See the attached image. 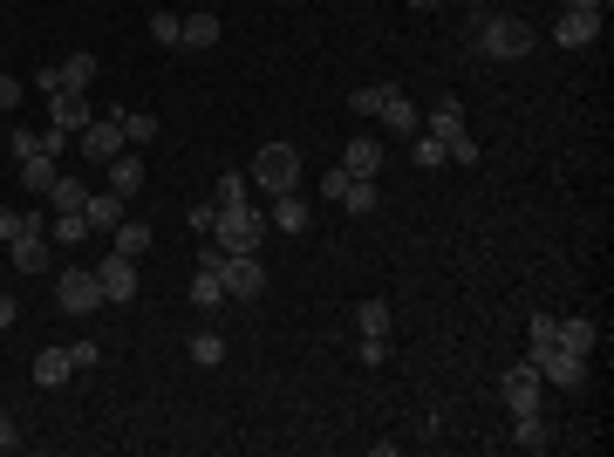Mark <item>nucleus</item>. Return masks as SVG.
I'll use <instances>...</instances> for the list:
<instances>
[{
    "label": "nucleus",
    "instance_id": "f257e3e1",
    "mask_svg": "<svg viewBox=\"0 0 614 457\" xmlns=\"http://www.w3.org/2000/svg\"><path fill=\"white\" fill-rule=\"evenodd\" d=\"M478 48H485L492 62H519V55H533V48H539V28H533V21H519V14H492V21L478 28Z\"/></svg>",
    "mask_w": 614,
    "mask_h": 457
},
{
    "label": "nucleus",
    "instance_id": "f03ea898",
    "mask_svg": "<svg viewBox=\"0 0 614 457\" xmlns=\"http://www.w3.org/2000/svg\"><path fill=\"white\" fill-rule=\"evenodd\" d=\"M205 239H212V253H260V239H267V212H253V205L219 212Z\"/></svg>",
    "mask_w": 614,
    "mask_h": 457
},
{
    "label": "nucleus",
    "instance_id": "7ed1b4c3",
    "mask_svg": "<svg viewBox=\"0 0 614 457\" xmlns=\"http://www.w3.org/2000/svg\"><path fill=\"white\" fill-rule=\"evenodd\" d=\"M253 185L267 191V198L294 191L301 185V151H294V144H260V151H253Z\"/></svg>",
    "mask_w": 614,
    "mask_h": 457
},
{
    "label": "nucleus",
    "instance_id": "20e7f679",
    "mask_svg": "<svg viewBox=\"0 0 614 457\" xmlns=\"http://www.w3.org/2000/svg\"><path fill=\"white\" fill-rule=\"evenodd\" d=\"M55 301H62V314H96L103 307V280H96V267H69L62 280H55Z\"/></svg>",
    "mask_w": 614,
    "mask_h": 457
},
{
    "label": "nucleus",
    "instance_id": "39448f33",
    "mask_svg": "<svg viewBox=\"0 0 614 457\" xmlns=\"http://www.w3.org/2000/svg\"><path fill=\"white\" fill-rule=\"evenodd\" d=\"M219 273H226V301H260L267 294V267L253 253H219Z\"/></svg>",
    "mask_w": 614,
    "mask_h": 457
},
{
    "label": "nucleus",
    "instance_id": "423d86ee",
    "mask_svg": "<svg viewBox=\"0 0 614 457\" xmlns=\"http://www.w3.org/2000/svg\"><path fill=\"white\" fill-rule=\"evenodd\" d=\"M76 144L89 164H110L116 151H130V137H123V116H89V130H76Z\"/></svg>",
    "mask_w": 614,
    "mask_h": 457
},
{
    "label": "nucleus",
    "instance_id": "0eeeda50",
    "mask_svg": "<svg viewBox=\"0 0 614 457\" xmlns=\"http://www.w3.org/2000/svg\"><path fill=\"white\" fill-rule=\"evenodd\" d=\"M89 82H96V55H62V62H48V69H41L35 76V89L41 96H55V89H89Z\"/></svg>",
    "mask_w": 614,
    "mask_h": 457
},
{
    "label": "nucleus",
    "instance_id": "6e6552de",
    "mask_svg": "<svg viewBox=\"0 0 614 457\" xmlns=\"http://www.w3.org/2000/svg\"><path fill=\"white\" fill-rule=\"evenodd\" d=\"M533 369H539V382H553V389H587V355H574V348H560V342L546 348Z\"/></svg>",
    "mask_w": 614,
    "mask_h": 457
},
{
    "label": "nucleus",
    "instance_id": "1a4fd4ad",
    "mask_svg": "<svg viewBox=\"0 0 614 457\" xmlns=\"http://www.w3.org/2000/svg\"><path fill=\"white\" fill-rule=\"evenodd\" d=\"M499 396H505V410L519 417V410H539V403H546V382H539V369H533V362H519V369H505Z\"/></svg>",
    "mask_w": 614,
    "mask_h": 457
},
{
    "label": "nucleus",
    "instance_id": "9d476101",
    "mask_svg": "<svg viewBox=\"0 0 614 457\" xmlns=\"http://www.w3.org/2000/svg\"><path fill=\"white\" fill-rule=\"evenodd\" d=\"M96 280H103V301H116V307H130V301H137V260L110 253V260L96 267Z\"/></svg>",
    "mask_w": 614,
    "mask_h": 457
},
{
    "label": "nucleus",
    "instance_id": "9b49d317",
    "mask_svg": "<svg viewBox=\"0 0 614 457\" xmlns=\"http://www.w3.org/2000/svg\"><path fill=\"white\" fill-rule=\"evenodd\" d=\"M376 116H383V130H396V137H417L423 130V110L403 96V89H383V110Z\"/></svg>",
    "mask_w": 614,
    "mask_h": 457
},
{
    "label": "nucleus",
    "instance_id": "f8f14e48",
    "mask_svg": "<svg viewBox=\"0 0 614 457\" xmlns=\"http://www.w3.org/2000/svg\"><path fill=\"white\" fill-rule=\"evenodd\" d=\"M267 226H280L287 239H301V232L314 226V212H307L301 191H280V198H273V212H267Z\"/></svg>",
    "mask_w": 614,
    "mask_h": 457
},
{
    "label": "nucleus",
    "instance_id": "ddd939ff",
    "mask_svg": "<svg viewBox=\"0 0 614 457\" xmlns=\"http://www.w3.org/2000/svg\"><path fill=\"white\" fill-rule=\"evenodd\" d=\"M594 35H601V14H587V7H567V14L553 21V41H560V48H587Z\"/></svg>",
    "mask_w": 614,
    "mask_h": 457
},
{
    "label": "nucleus",
    "instance_id": "4468645a",
    "mask_svg": "<svg viewBox=\"0 0 614 457\" xmlns=\"http://www.w3.org/2000/svg\"><path fill=\"white\" fill-rule=\"evenodd\" d=\"M48 110H55V130H69V137H76V130H89V96H82V89H55V96H48Z\"/></svg>",
    "mask_w": 614,
    "mask_h": 457
},
{
    "label": "nucleus",
    "instance_id": "2eb2a0df",
    "mask_svg": "<svg viewBox=\"0 0 614 457\" xmlns=\"http://www.w3.org/2000/svg\"><path fill=\"white\" fill-rule=\"evenodd\" d=\"M7 253H14V267H21V273H48V260H55V246H48V232H41V226L21 232Z\"/></svg>",
    "mask_w": 614,
    "mask_h": 457
},
{
    "label": "nucleus",
    "instance_id": "dca6fc26",
    "mask_svg": "<svg viewBox=\"0 0 614 457\" xmlns=\"http://www.w3.org/2000/svg\"><path fill=\"white\" fill-rule=\"evenodd\" d=\"M430 137H437L444 151H451L458 137H471V130H464V103H458V96H444V103L430 110Z\"/></svg>",
    "mask_w": 614,
    "mask_h": 457
},
{
    "label": "nucleus",
    "instance_id": "f3484780",
    "mask_svg": "<svg viewBox=\"0 0 614 457\" xmlns=\"http://www.w3.org/2000/svg\"><path fill=\"white\" fill-rule=\"evenodd\" d=\"M123 205H130V198H116V191H89V205H82L89 232H116L123 226Z\"/></svg>",
    "mask_w": 614,
    "mask_h": 457
},
{
    "label": "nucleus",
    "instance_id": "a211bd4d",
    "mask_svg": "<svg viewBox=\"0 0 614 457\" xmlns=\"http://www.w3.org/2000/svg\"><path fill=\"white\" fill-rule=\"evenodd\" d=\"M342 171L348 178H376V171H383V144H376V137H355L342 151Z\"/></svg>",
    "mask_w": 614,
    "mask_h": 457
},
{
    "label": "nucleus",
    "instance_id": "6ab92c4d",
    "mask_svg": "<svg viewBox=\"0 0 614 457\" xmlns=\"http://www.w3.org/2000/svg\"><path fill=\"white\" fill-rule=\"evenodd\" d=\"M110 191H116V198H137V191H144V164H137V151H116L110 157Z\"/></svg>",
    "mask_w": 614,
    "mask_h": 457
},
{
    "label": "nucleus",
    "instance_id": "aec40b11",
    "mask_svg": "<svg viewBox=\"0 0 614 457\" xmlns=\"http://www.w3.org/2000/svg\"><path fill=\"white\" fill-rule=\"evenodd\" d=\"M69 376H76L69 348H41V355H35V382H41V389H62Z\"/></svg>",
    "mask_w": 614,
    "mask_h": 457
},
{
    "label": "nucleus",
    "instance_id": "412c9836",
    "mask_svg": "<svg viewBox=\"0 0 614 457\" xmlns=\"http://www.w3.org/2000/svg\"><path fill=\"white\" fill-rule=\"evenodd\" d=\"M219 301H226V273H219V260H205L192 273V307H219Z\"/></svg>",
    "mask_w": 614,
    "mask_h": 457
},
{
    "label": "nucleus",
    "instance_id": "4be33fe9",
    "mask_svg": "<svg viewBox=\"0 0 614 457\" xmlns=\"http://www.w3.org/2000/svg\"><path fill=\"white\" fill-rule=\"evenodd\" d=\"M594 342H601V328H594L587 314H574V321H560V348H574V355H594Z\"/></svg>",
    "mask_w": 614,
    "mask_h": 457
},
{
    "label": "nucleus",
    "instance_id": "5701e85b",
    "mask_svg": "<svg viewBox=\"0 0 614 457\" xmlns=\"http://www.w3.org/2000/svg\"><path fill=\"white\" fill-rule=\"evenodd\" d=\"M512 444H519V451H546V417H539V410H519V417H512Z\"/></svg>",
    "mask_w": 614,
    "mask_h": 457
},
{
    "label": "nucleus",
    "instance_id": "b1692460",
    "mask_svg": "<svg viewBox=\"0 0 614 457\" xmlns=\"http://www.w3.org/2000/svg\"><path fill=\"white\" fill-rule=\"evenodd\" d=\"M110 239H116V253H123V260H144V253H151V226H137V219H123Z\"/></svg>",
    "mask_w": 614,
    "mask_h": 457
},
{
    "label": "nucleus",
    "instance_id": "393cba45",
    "mask_svg": "<svg viewBox=\"0 0 614 457\" xmlns=\"http://www.w3.org/2000/svg\"><path fill=\"white\" fill-rule=\"evenodd\" d=\"M55 178H62V171H55V157H21V185L28 191H41V198H48V185H55Z\"/></svg>",
    "mask_w": 614,
    "mask_h": 457
},
{
    "label": "nucleus",
    "instance_id": "a878e982",
    "mask_svg": "<svg viewBox=\"0 0 614 457\" xmlns=\"http://www.w3.org/2000/svg\"><path fill=\"white\" fill-rule=\"evenodd\" d=\"M151 41L157 48H185V14H164V7H157L151 14Z\"/></svg>",
    "mask_w": 614,
    "mask_h": 457
},
{
    "label": "nucleus",
    "instance_id": "bb28decb",
    "mask_svg": "<svg viewBox=\"0 0 614 457\" xmlns=\"http://www.w3.org/2000/svg\"><path fill=\"white\" fill-rule=\"evenodd\" d=\"M48 198H55V212H82V205H89V185H82V178H55Z\"/></svg>",
    "mask_w": 614,
    "mask_h": 457
},
{
    "label": "nucleus",
    "instance_id": "cd10ccee",
    "mask_svg": "<svg viewBox=\"0 0 614 457\" xmlns=\"http://www.w3.org/2000/svg\"><path fill=\"white\" fill-rule=\"evenodd\" d=\"M246 191H253V178H246V171H226V178H219V198H212V205H219V212H239V205H246Z\"/></svg>",
    "mask_w": 614,
    "mask_h": 457
},
{
    "label": "nucleus",
    "instance_id": "c85d7f7f",
    "mask_svg": "<svg viewBox=\"0 0 614 457\" xmlns=\"http://www.w3.org/2000/svg\"><path fill=\"white\" fill-rule=\"evenodd\" d=\"M192 362H198V369H219V362H226V335H212V328L192 335Z\"/></svg>",
    "mask_w": 614,
    "mask_h": 457
},
{
    "label": "nucleus",
    "instance_id": "c756f323",
    "mask_svg": "<svg viewBox=\"0 0 614 457\" xmlns=\"http://www.w3.org/2000/svg\"><path fill=\"white\" fill-rule=\"evenodd\" d=\"M219 41V14H185V48H212Z\"/></svg>",
    "mask_w": 614,
    "mask_h": 457
},
{
    "label": "nucleus",
    "instance_id": "7c9ffc66",
    "mask_svg": "<svg viewBox=\"0 0 614 457\" xmlns=\"http://www.w3.org/2000/svg\"><path fill=\"white\" fill-rule=\"evenodd\" d=\"M123 137H130V151H144V144L157 137V116L151 110H130V116H123Z\"/></svg>",
    "mask_w": 614,
    "mask_h": 457
},
{
    "label": "nucleus",
    "instance_id": "2f4dec72",
    "mask_svg": "<svg viewBox=\"0 0 614 457\" xmlns=\"http://www.w3.org/2000/svg\"><path fill=\"white\" fill-rule=\"evenodd\" d=\"M355 328L362 335H389V301H362L355 307Z\"/></svg>",
    "mask_w": 614,
    "mask_h": 457
},
{
    "label": "nucleus",
    "instance_id": "473e14b6",
    "mask_svg": "<svg viewBox=\"0 0 614 457\" xmlns=\"http://www.w3.org/2000/svg\"><path fill=\"white\" fill-rule=\"evenodd\" d=\"M553 342H560V321H553V314H539L533 328H526V348H533V362H539V355H546Z\"/></svg>",
    "mask_w": 614,
    "mask_h": 457
},
{
    "label": "nucleus",
    "instance_id": "72a5a7b5",
    "mask_svg": "<svg viewBox=\"0 0 614 457\" xmlns=\"http://www.w3.org/2000/svg\"><path fill=\"white\" fill-rule=\"evenodd\" d=\"M342 205H348V212H376V178H348Z\"/></svg>",
    "mask_w": 614,
    "mask_h": 457
},
{
    "label": "nucleus",
    "instance_id": "f704fd0d",
    "mask_svg": "<svg viewBox=\"0 0 614 457\" xmlns=\"http://www.w3.org/2000/svg\"><path fill=\"white\" fill-rule=\"evenodd\" d=\"M35 226H41L35 212H14V205H0V239H7V246H14L21 232H35Z\"/></svg>",
    "mask_w": 614,
    "mask_h": 457
},
{
    "label": "nucleus",
    "instance_id": "c9c22d12",
    "mask_svg": "<svg viewBox=\"0 0 614 457\" xmlns=\"http://www.w3.org/2000/svg\"><path fill=\"white\" fill-rule=\"evenodd\" d=\"M410 151H417V164H423V171H437V164H451V157H444V144H437L430 130H417V137H410Z\"/></svg>",
    "mask_w": 614,
    "mask_h": 457
},
{
    "label": "nucleus",
    "instance_id": "e433bc0d",
    "mask_svg": "<svg viewBox=\"0 0 614 457\" xmlns=\"http://www.w3.org/2000/svg\"><path fill=\"white\" fill-rule=\"evenodd\" d=\"M82 232H89V219H82V212H55V239H62V246H76Z\"/></svg>",
    "mask_w": 614,
    "mask_h": 457
},
{
    "label": "nucleus",
    "instance_id": "4c0bfd02",
    "mask_svg": "<svg viewBox=\"0 0 614 457\" xmlns=\"http://www.w3.org/2000/svg\"><path fill=\"white\" fill-rule=\"evenodd\" d=\"M348 110H355V116H376V110H383V89H355V96H348Z\"/></svg>",
    "mask_w": 614,
    "mask_h": 457
},
{
    "label": "nucleus",
    "instance_id": "58836bf2",
    "mask_svg": "<svg viewBox=\"0 0 614 457\" xmlns=\"http://www.w3.org/2000/svg\"><path fill=\"white\" fill-rule=\"evenodd\" d=\"M21 96H28V82H21V76H0V110H21Z\"/></svg>",
    "mask_w": 614,
    "mask_h": 457
},
{
    "label": "nucleus",
    "instance_id": "ea45409f",
    "mask_svg": "<svg viewBox=\"0 0 614 457\" xmlns=\"http://www.w3.org/2000/svg\"><path fill=\"white\" fill-rule=\"evenodd\" d=\"M7 144H14V157H35V151H41V130H28V123H21Z\"/></svg>",
    "mask_w": 614,
    "mask_h": 457
},
{
    "label": "nucleus",
    "instance_id": "a19ab883",
    "mask_svg": "<svg viewBox=\"0 0 614 457\" xmlns=\"http://www.w3.org/2000/svg\"><path fill=\"white\" fill-rule=\"evenodd\" d=\"M383 355H389V335H362V362L369 369H383Z\"/></svg>",
    "mask_w": 614,
    "mask_h": 457
},
{
    "label": "nucleus",
    "instance_id": "79ce46f5",
    "mask_svg": "<svg viewBox=\"0 0 614 457\" xmlns=\"http://www.w3.org/2000/svg\"><path fill=\"white\" fill-rule=\"evenodd\" d=\"M69 362H76V369H96V362H103V348H96V342H69Z\"/></svg>",
    "mask_w": 614,
    "mask_h": 457
},
{
    "label": "nucleus",
    "instance_id": "37998d69",
    "mask_svg": "<svg viewBox=\"0 0 614 457\" xmlns=\"http://www.w3.org/2000/svg\"><path fill=\"white\" fill-rule=\"evenodd\" d=\"M62 151H69V130L48 123V130H41V157H62Z\"/></svg>",
    "mask_w": 614,
    "mask_h": 457
},
{
    "label": "nucleus",
    "instance_id": "c03bdc74",
    "mask_svg": "<svg viewBox=\"0 0 614 457\" xmlns=\"http://www.w3.org/2000/svg\"><path fill=\"white\" fill-rule=\"evenodd\" d=\"M212 219H219V205H192V212H185V226H192V232H212Z\"/></svg>",
    "mask_w": 614,
    "mask_h": 457
},
{
    "label": "nucleus",
    "instance_id": "a18cd8bd",
    "mask_svg": "<svg viewBox=\"0 0 614 457\" xmlns=\"http://www.w3.org/2000/svg\"><path fill=\"white\" fill-rule=\"evenodd\" d=\"M342 191H348V171H342V164H335V171L321 178V198H342Z\"/></svg>",
    "mask_w": 614,
    "mask_h": 457
},
{
    "label": "nucleus",
    "instance_id": "49530a36",
    "mask_svg": "<svg viewBox=\"0 0 614 457\" xmlns=\"http://www.w3.org/2000/svg\"><path fill=\"white\" fill-rule=\"evenodd\" d=\"M0 451H21V430H14V417L0 410Z\"/></svg>",
    "mask_w": 614,
    "mask_h": 457
},
{
    "label": "nucleus",
    "instance_id": "de8ad7c7",
    "mask_svg": "<svg viewBox=\"0 0 614 457\" xmlns=\"http://www.w3.org/2000/svg\"><path fill=\"white\" fill-rule=\"evenodd\" d=\"M14 314H21V307H14V294H0V335L14 328Z\"/></svg>",
    "mask_w": 614,
    "mask_h": 457
},
{
    "label": "nucleus",
    "instance_id": "09e8293b",
    "mask_svg": "<svg viewBox=\"0 0 614 457\" xmlns=\"http://www.w3.org/2000/svg\"><path fill=\"white\" fill-rule=\"evenodd\" d=\"M567 7H587V14H608V0H567Z\"/></svg>",
    "mask_w": 614,
    "mask_h": 457
},
{
    "label": "nucleus",
    "instance_id": "8fccbe9b",
    "mask_svg": "<svg viewBox=\"0 0 614 457\" xmlns=\"http://www.w3.org/2000/svg\"><path fill=\"white\" fill-rule=\"evenodd\" d=\"M410 7H437V0H410Z\"/></svg>",
    "mask_w": 614,
    "mask_h": 457
}]
</instances>
